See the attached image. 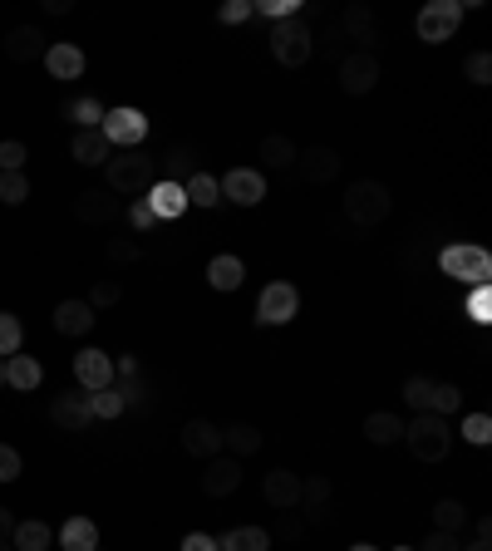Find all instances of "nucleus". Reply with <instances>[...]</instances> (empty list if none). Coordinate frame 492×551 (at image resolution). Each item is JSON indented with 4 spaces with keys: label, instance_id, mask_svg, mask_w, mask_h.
<instances>
[{
    "label": "nucleus",
    "instance_id": "nucleus-8",
    "mask_svg": "<svg viewBox=\"0 0 492 551\" xmlns=\"http://www.w3.org/2000/svg\"><path fill=\"white\" fill-rule=\"evenodd\" d=\"M99 133L109 138V148H138L148 138V119L138 109H109L104 123H99Z\"/></svg>",
    "mask_w": 492,
    "mask_h": 551
},
{
    "label": "nucleus",
    "instance_id": "nucleus-50",
    "mask_svg": "<svg viewBox=\"0 0 492 551\" xmlns=\"http://www.w3.org/2000/svg\"><path fill=\"white\" fill-rule=\"evenodd\" d=\"M301 532H306V527H301V517H296V512H286V517H281V527H276V537H281V542H301Z\"/></svg>",
    "mask_w": 492,
    "mask_h": 551
},
{
    "label": "nucleus",
    "instance_id": "nucleus-35",
    "mask_svg": "<svg viewBox=\"0 0 492 551\" xmlns=\"http://www.w3.org/2000/svg\"><path fill=\"white\" fill-rule=\"evenodd\" d=\"M123 409H128V404H123V394L114 389V384H109V389H94V394H89V414H94V419H119Z\"/></svg>",
    "mask_w": 492,
    "mask_h": 551
},
{
    "label": "nucleus",
    "instance_id": "nucleus-42",
    "mask_svg": "<svg viewBox=\"0 0 492 551\" xmlns=\"http://www.w3.org/2000/svg\"><path fill=\"white\" fill-rule=\"evenodd\" d=\"M104 256L114 261V266H133L143 251H138V242H128V237H109V246H104Z\"/></svg>",
    "mask_w": 492,
    "mask_h": 551
},
{
    "label": "nucleus",
    "instance_id": "nucleus-3",
    "mask_svg": "<svg viewBox=\"0 0 492 551\" xmlns=\"http://www.w3.org/2000/svg\"><path fill=\"white\" fill-rule=\"evenodd\" d=\"M389 207H394L389 187L374 183V178H360V183L345 187V217H350L355 227H379V222L389 217Z\"/></svg>",
    "mask_w": 492,
    "mask_h": 551
},
{
    "label": "nucleus",
    "instance_id": "nucleus-51",
    "mask_svg": "<svg viewBox=\"0 0 492 551\" xmlns=\"http://www.w3.org/2000/svg\"><path fill=\"white\" fill-rule=\"evenodd\" d=\"M424 551H463V542L453 532H433V537H424Z\"/></svg>",
    "mask_w": 492,
    "mask_h": 551
},
{
    "label": "nucleus",
    "instance_id": "nucleus-16",
    "mask_svg": "<svg viewBox=\"0 0 492 551\" xmlns=\"http://www.w3.org/2000/svg\"><path fill=\"white\" fill-rule=\"evenodd\" d=\"M45 69H50V79L74 84V79L84 74V50L69 45V40H55V45H45Z\"/></svg>",
    "mask_w": 492,
    "mask_h": 551
},
{
    "label": "nucleus",
    "instance_id": "nucleus-14",
    "mask_svg": "<svg viewBox=\"0 0 492 551\" xmlns=\"http://www.w3.org/2000/svg\"><path fill=\"white\" fill-rule=\"evenodd\" d=\"M242 488V463L237 458H207V473H202V492L207 497H232V492Z\"/></svg>",
    "mask_w": 492,
    "mask_h": 551
},
{
    "label": "nucleus",
    "instance_id": "nucleus-26",
    "mask_svg": "<svg viewBox=\"0 0 492 551\" xmlns=\"http://www.w3.org/2000/svg\"><path fill=\"white\" fill-rule=\"evenodd\" d=\"M40 379H45L40 360H30V355H10V360H5V384H10V389L30 394V389H40Z\"/></svg>",
    "mask_w": 492,
    "mask_h": 551
},
{
    "label": "nucleus",
    "instance_id": "nucleus-44",
    "mask_svg": "<svg viewBox=\"0 0 492 551\" xmlns=\"http://www.w3.org/2000/svg\"><path fill=\"white\" fill-rule=\"evenodd\" d=\"M119 296H123V286H119V281H99V286L89 291V306H94V310L119 306Z\"/></svg>",
    "mask_w": 492,
    "mask_h": 551
},
{
    "label": "nucleus",
    "instance_id": "nucleus-41",
    "mask_svg": "<svg viewBox=\"0 0 492 551\" xmlns=\"http://www.w3.org/2000/svg\"><path fill=\"white\" fill-rule=\"evenodd\" d=\"M25 158H30V148L20 138H5L0 143V173H25Z\"/></svg>",
    "mask_w": 492,
    "mask_h": 551
},
{
    "label": "nucleus",
    "instance_id": "nucleus-30",
    "mask_svg": "<svg viewBox=\"0 0 492 551\" xmlns=\"http://www.w3.org/2000/svg\"><path fill=\"white\" fill-rule=\"evenodd\" d=\"M468 517H473V512H468L458 497H438V502H433V527H438V532H453V537H458Z\"/></svg>",
    "mask_w": 492,
    "mask_h": 551
},
{
    "label": "nucleus",
    "instance_id": "nucleus-28",
    "mask_svg": "<svg viewBox=\"0 0 492 551\" xmlns=\"http://www.w3.org/2000/svg\"><path fill=\"white\" fill-rule=\"evenodd\" d=\"M222 448L242 463L251 453H261V429H251V424H232V429H222Z\"/></svg>",
    "mask_w": 492,
    "mask_h": 551
},
{
    "label": "nucleus",
    "instance_id": "nucleus-46",
    "mask_svg": "<svg viewBox=\"0 0 492 551\" xmlns=\"http://www.w3.org/2000/svg\"><path fill=\"white\" fill-rule=\"evenodd\" d=\"M128 222H133L138 232H153V227H158V217H153V207H148V197H138V202L128 207Z\"/></svg>",
    "mask_w": 492,
    "mask_h": 551
},
{
    "label": "nucleus",
    "instance_id": "nucleus-9",
    "mask_svg": "<svg viewBox=\"0 0 492 551\" xmlns=\"http://www.w3.org/2000/svg\"><path fill=\"white\" fill-rule=\"evenodd\" d=\"M379 84V60H374V50H355V55H345L340 60V89L345 94H369Z\"/></svg>",
    "mask_w": 492,
    "mask_h": 551
},
{
    "label": "nucleus",
    "instance_id": "nucleus-1",
    "mask_svg": "<svg viewBox=\"0 0 492 551\" xmlns=\"http://www.w3.org/2000/svg\"><path fill=\"white\" fill-rule=\"evenodd\" d=\"M104 168H109V192H119V197H138V192H148V187L158 183V168H153V158L143 148L109 153Z\"/></svg>",
    "mask_w": 492,
    "mask_h": 551
},
{
    "label": "nucleus",
    "instance_id": "nucleus-55",
    "mask_svg": "<svg viewBox=\"0 0 492 551\" xmlns=\"http://www.w3.org/2000/svg\"><path fill=\"white\" fill-rule=\"evenodd\" d=\"M45 10H50V15H64V10H74V0H45Z\"/></svg>",
    "mask_w": 492,
    "mask_h": 551
},
{
    "label": "nucleus",
    "instance_id": "nucleus-23",
    "mask_svg": "<svg viewBox=\"0 0 492 551\" xmlns=\"http://www.w3.org/2000/svg\"><path fill=\"white\" fill-rule=\"evenodd\" d=\"M207 281H212V291H242L246 281L242 256H212L207 261Z\"/></svg>",
    "mask_w": 492,
    "mask_h": 551
},
{
    "label": "nucleus",
    "instance_id": "nucleus-45",
    "mask_svg": "<svg viewBox=\"0 0 492 551\" xmlns=\"http://www.w3.org/2000/svg\"><path fill=\"white\" fill-rule=\"evenodd\" d=\"M468 79L483 89V84H492V55L488 50H478V55H468Z\"/></svg>",
    "mask_w": 492,
    "mask_h": 551
},
{
    "label": "nucleus",
    "instance_id": "nucleus-59",
    "mask_svg": "<svg viewBox=\"0 0 492 551\" xmlns=\"http://www.w3.org/2000/svg\"><path fill=\"white\" fill-rule=\"evenodd\" d=\"M0 551H15V547H10V542H0Z\"/></svg>",
    "mask_w": 492,
    "mask_h": 551
},
{
    "label": "nucleus",
    "instance_id": "nucleus-12",
    "mask_svg": "<svg viewBox=\"0 0 492 551\" xmlns=\"http://www.w3.org/2000/svg\"><path fill=\"white\" fill-rule=\"evenodd\" d=\"M296 168H301V178L315 187L335 183L340 178V153L335 148H325V143H315V148H306V153H296Z\"/></svg>",
    "mask_w": 492,
    "mask_h": 551
},
{
    "label": "nucleus",
    "instance_id": "nucleus-18",
    "mask_svg": "<svg viewBox=\"0 0 492 551\" xmlns=\"http://www.w3.org/2000/svg\"><path fill=\"white\" fill-rule=\"evenodd\" d=\"M183 448L192 458H217L222 453V429L212 419H187L183 424Z\"/></svg>",
    "mask_w": 492,
    "mask_h": 551
},
{
    "label": "nucleus",
    "instance_id": "nucleus-38",
    "mask_svg": "<svg viewBox=\"0 0 492 551\" xmlns=\"http://www.w3.org/2000/svg\"><path fill=\"white\" fill-rule=\"evenodd\" d=\"M458 404H463V389H458V384H433L429 414H438V419H443V414H453Z\"/></svg>",
    "mask_w": 492,
    "mask_h": 551
},
{
    "label": "nucleus",
    "instance_id": "nucleus-47",
    "mask_svg": "<svg viewBox=\"0 0 492 551\" xmlns=\"http://www.w3.org/2000/svg\"><path fill=\"white\" fill-rule=\"evenodd\" d=\"M246 15H256V5H251V0H232V5H222V10H217V20H222V25H242Z\"/></svg>",
    "mask_w": 492,
    "mask_h": 551
},
{
    "label": "nucleus",
    "instance_id": "nucleus-10",
    "mask_svg": "<svg viewBox=\"0 0 492 551\" xmlns=\"http://www.w3.org/2000/svg\"><path fill=\"white\" fill-rule=\"evenodd\" d=\"M74 379H79L84 394L109 389V384H114V355H109V350H79V355H74Z\"/></svg>",
    "mask_w": 492,
    "mask_h": 551
},
{
    "label": "nucleus",
    "instance_id": "nucleus-48",
    "mask_svg": "<svg viewBox=\"0 0 492 551\" xmlns=\"http://www.w3.org/2000/svg\"><path fill=\"white\" fill-rule=\"evenodd\" d=\"M20 478V453L10 443H0V483H15Z\"/></svg>",
    "mask_w": 492,
    "mask_h": 551
},
{
    "label": "nucleus",
    "instance_id": "nucleus-15",
    "mask_svg": "<svg viewBox=\"0 0 492 551\" xmlns=\"http://www.w3.org/2000/svg\"><path fill=\"white\" fill-rule=\"evenodd\" d=\"M261 497H266L271 507H281V512L301 507V473H291V468H271L266 483H261Z\"/></svg>",
    "mask_w": 492,
    "mask_h": 551
},
{
    "label": "nucleus",
    "instance_id": "nucleus-31",
    "mask_svg": "<svg viewBox=\"0 0 492 551\" xmlns=\"http://www.w3.org/2000/svg\"><path fill=\"white\" fill-rule=\"evenodd\" d=\"M365 438H369V443H379V448H389V443H399V438H404V419H399V414H369V419H365Z\"/></svg>",
    "mask_w": 492,
    "mask_h": 551
},
{
    "label": "nucleus",
    "instance_id": "nucleus-4",
    "mask_svg": "<svg viewBox=\"0 0 492 551\" xmlns=\"http://www.w3.org/2000/svg\"><path fill=\"white\" fill-rule=\"evenodd\" d=\"M438 266H443V276H453L463 286H488V276H492V256L483 246H448L438 256Z\"/></svg>",
    "mask_w": 492,
    "mask_h": 551
},
{
    "label": "nucleus",
    "instance_id": "nucleus-52",
    "mask_svg": "<svg viewBox=\"0 0 492 551\" xmlns=\"http://www.w3.org/2000/svg\"><path fill=\"white\" fill-rule=\"evenodd\" d=\"M183 551H217V537H207V532H187Z\"/></svg>",
    "mask_w": 492,
    "mask_h": 551
},
{
    "label": "nucleus",
    "instance_id": "nucleus-20",
    "mask_svg": "<svg viewBox=\"0 0 492 551\" xmlns=\"http://www.w3.org/2000/svg\"><path fill=\"white\" fill-rule=\"evenodd\" d=\"M69 153H74V163H79V168H104L114 148H109V138H104L99 128H79V133H74V148H69Z\"/></svg>",
    "mask_w": 492,
    "mask_h": 551
},
{
    "label": "nucleus",
    "instance_id": "nucleus-6",
    "mask_svg": "<svg viewBox=\"0 0 492 551\" xmlns=\"http://www.w3.org/2000/svg\"><path fill=\"white\" fill-rule=\"evenodd\" d=\"M458 20H463V5H458V0H433V5L419 10V40H424V45H443V40H453Z\"/></svg>",
    "mask_w": 492,
    "mask_h": 551
},
{
    "label": "nucleus",
    "instance_id": "nucleus-11",
    "mask_svg": "<svg viewBox=\"0 0 492 551\" xmlns=\"http://www.w3.org/2000/svg\"><path fill=\"white\" fill-rule=\"evenodd\" d=\"M74 217H79L84 227H114L119 202L109 197V187H84V192L74 197Z\"/></svg>",
    "mask_w": 492,
    "mask_h": 551
},
{
    "label": "nucleus",
    "instance_id": "nucleus-7",
    "mask_svg": "<svg viewBox=\"0 0 492 551\" xmlns=\"http://www.w3.org/2000/svg\"><path fill=\"white\" fill-rule=\"evenodd\" d=\"M296 310H301V291H296L291 281H271V286L261 291V301H256V320H261V325H286Z\"/></svg>",
    "mask_w": 492,
    "mask_h": 551
},
{
    "label": "nucleus",
    "instance_id": "nucleus-53",
    "mask_svg": "<svg viewBox=\"0 0 492 551\" xmlns=\"http://www.w3.org/2000/svg\"><path fill=\"white\" fill-rule=\"evenodd\" d=\"M488 310H492V291L488 286H478V296H473V320H488Z\"/></svg>",
    "mask_w": 492,
    "mask_h": 551
},
{
    "label": "nucleus",
    "instance_id": "nucleus-56",
    "mask_svg": "<svg viewBox=\"0 0 492 551\" xmlns=\"http://www.w3.org/2000/svg\"><path fill=\"white\" fill-rule=\"evenodd\" d=\"M463 551H492V542H473V547H463Z\"/></svg>",
    "mask_w": 492,
    "mask_h": 551
},
{
    "label": "nucleus",
    "instance_id": "nucleus-17",
    "mask_svg": "<svg viewBox=\"0 0 492 551\" xmlns=\"http://www.w3.org/2000/svg\"><path fill=\"white\" fill-rule=\"evenodd\" d=\"M50 419H55L64 433H84L89 424H94V414H89V394H60V399L50 404Z\"/></svg>",
    "mask_w": 492,
    "mask_h": 551
},
{
    "label": "nucleus",
    "instance_id": "nucleus-27",
    "mask_svg": "<svg viewBox=\"0 0 492 551\" xmlns=\"http://www.w3.org/2000/svg\"><path fill=\"white\" fill-rule=\"evenodd\" d=\"M10 547L15 551H50L55 547V532H50V522H15V532H10Z\"/></svg>",
    "mask_w": 492,
    "mask_h": 551
},
{
    "label": "nucleus",
    "instance_id": "nucleus-33",
    "mask_svg": "<svg viewBox=\"0 0 492 551\" xmlns=\"http://www.w3.org/2000/svg\"><path fill=\"white\" fill-rule=\"evenodd\" d=\"M340 25H345V30H350V35H355L365 50L374 45V10H369V5H345Z\"/></svg>",
    "mask_w": 492,
    "mask_h": 551
},
{
    "label": "nucleus",
    "instance_id": "nucleus-13",
    "mask_svg": "<svg viewBox=\"0 0 492 551\" xmlns=\"http://www.w3.org/2000/svg\"><path fill=\"white\" fill-rule=\"evenodd\" d=\"M217 187H222V197L237 202V207H256V202L266 197V178H261L256 168H232Z\"/></svg>",
    "mask_w": 492,
    "mask_h": 551
},
{
    "label": "nucleus",
    "instance_id": "nucleus-60",
    "mask_svg": "<svg viewBox=\"0 0 492 551\" xmlns=\"http://www.w3.org/2000/svg\"><path fill=\"white\" fill-rule=\"evenodd\" d=\"M394 551H414V547H394Z\"/></svg>",
    "mask_w": 492,
    "mask_h": 551
},
{
    "label": "nucleus",
    "instance_id": "nucleus-58",
    "mask_svg": "<svg viewBox=\"0 0 492 551\" xmlns=\"http://www.w3.org/2000/svg\"><path fill=\"white\" fill-rule=\"evenodd\" d=\"M0 384H5V360H0Z\"/></svg>",
    "mask_w": 492,
    "mask_h": 551
},
{
    "label": "nucleus",
    "instance_id": "nucleus-34",
    "mask_svg": "<svg viewBox=\"0 0 492 551\" xmlns=\"http://www.w3.org/2000/svg\"><path fill=\"white\" fill-rule=\"evenodd\" d=\"M183 192H187V202H192V207H202V212L222 202V187H217V178H207V173H192Z\"/></svg>",
    "mask_w": 492,
    "mask_h": 551
},
{
    "label": "nucleus",
    "instance_id": "nucleus-32",
    "mask_svg": "<svg viewBox=\"0 0 492 551\" xmlns=\"http://www.w3.org/2000/svg\"><path fill=\"white\" fill-rule=\"evenodd\" d=\"M217 551H271V537L261 527H237V532L217 537Z\"/></svg>",
    "mask_w": 492,
    "mask_h": 551
},
{
    "label": "nucleus",
    "instance_id": "nucleus-21",
    "mask_svg": "<svg viewBox=\"0 0 492 551\" xmlns=\"http://www.w3.org/2000/svg\"><path fill=\"white\" fill-rule=\"evenodd\" d=\"M94 320H99V315H94L89 301H60V306H55V330H60V335H74V340H79V335L94 330Z\"/></svg>",
    "mask_w": 492,
    "mask_h": 551
},
{
    "label": "nucleus",
    "instance_id": "nucleus-25",
    "mask_svg": "<svg viewBox=\"0 0 492 551\" xmlns=\"http://www.w3.org/2000/svg\"><path fill=\"white\" fill-rule=\"evenodd\" d=\"M330 497H335L330 478H301V507H306L310 522H325L330 517Z\"/></svg>",
    "mask_w": 492,
    "mask_h": 551
},
{
    "label": "nucleus",
    "instance_id": "nucleus-57",
    "mask_svg": "<svg viewBox=\"0 0 492 551\" xmlns=\"http://www.w3.org/2000/svg\"><path fill=\"white\" fill-rule=\"evenodd\" d=\"M355 551H379V547H369V542H360V547H355Z\"/></svg>",
    "mask_w": 492,
    "mask_h": 551
},
{
    "label": "nucleus",
    "instance_id": "nucleus-49",
    "mask_svg": "<svg viewBox=\"0 0 492 551\" xmlns=\"http://www.w3.org/2000/svg\"><path fill=\"white\" fill-rule=\"evenodd\" d=\"M187 168H192V148H173V153H168V183H178Z\"/></svg>",
    "mask_w": 492,
    "mask_h": 551
},
{
    "label": "nucleus",
    "instance_id": "nucleus-5",
    "mask_svg": "<svg viewBox=\"0 0 492 551\" xmlns=\"http://www.w3.org/2000/svg\"><path fill=\"white\" fill-rule=\"evenodd\" d=\"M310 30L301 25V20H276L271 25V55H276V64H286V69H301V64L310 60Z\"/></svg>",
    "mask_w": 492,
    "mask_h": 551
},
{
    "label": "nucleus",
    "instance_id": "nucleus-37",
    "mask_svg": "<svg viewBox=\"0 0 492 551\" xmlns=\"http://www.w3.org/2000/svg\"><path fill=\"white\" fill-rule=\"evenodd\" d=\"M64 119H74L79 128H99V123H104V104L84 94V99H74V104L64 109Z\"/></svg>",
    "mask_w": 492,
    "mask_h": 551
},
{
    "label": "nucleus",
    "instance_id": "nucleus-43",
    "mask_svg": "<svg viewBox=\"0 0 492 551\" xmlns=\"http://www.w3.org/2000/svg\"><path fill=\"white\" fill-rule=\"evenodd\" d=\"M463 438H468V443H478V448L492 443V419H488V414H468V419H463Z\"/></svg>",
    "mask_w": 492,
    "mask_h": 551
},
{
    "label": "nucleus",
    "instance_id": "nucleus-24",
    "mask_svg": "<svg viewBox=\"0 0 492 551\" xmlns=\"http://www.w3.org/2000/svg\"><path fill=\"white\" fill-rule=\"evenodd\" d=\"M148 207H153V217H158V222L178 217V212L187 207L183 183H153V187H148Z\"/></svg>",
    "mask_w": 492,
    "mask_h": 551
},
{
    "label": "nucleus",
    "instance_id": "nucleus-36",
    "mask_svg": "<svg viewBox=\"0 0 492 551\" xmlns=\"http://www.w3.org/2000/svg\"><path fill=\"white\" fill-rule=\"evenodd\" d=\"M20 345H25V330H20V315H10V310H0V360H10V355H20Z\"/></svg>",
    "mask_w": 492,
    "mask_h": 551
},
{
    "label": "nucleus",
    "instance_id": "nucleus-29",
    "mask_svg": "<svg viewBox=\"0 0 492 551\" xmlns=\"http://www.w3.org/2000/svg\"><path fill=\"white\" fill-rule=\"evenodd\" d=\"M296 143L286 138V133H266L261 138V158H266V168H296Z\"/></svg>",
    "mask_w": 492,
    "mask_h": 551
},
{
    "label": "nucleus",
    "instance_id": "nucleus-54",
    "mask_svg": "<svg viewBox=\"0 0 492 551\" xmlns=\"http://www.w3.org/2000/svg\"><path fill=\"white\" fill-rule=\"evenodd\" d=\"M10 532H15V517L0 507V542H10Z\"/></svg>",
    "mask_w": 492,
    "mask_h": 551
},
{
    "label": "nucleus",
    "instance_id": "nucleus-19",
    "mask_svg": "<svg viewBox=\"0 0 492 551\" xmlns=\"http://www.w3.org/2000/svg\"><path fill=\"white\" fill-rule=\"evenodd\" d=\"M5 60L10 64H30V60H45V35L35 25H15L5 35Z\"/></svg>",
    "mask_w": 492,
    "mask_h": 551
},
{
    "label": "nucleus",
    "instance_id": "nucleus-2",
    "mask_svg": "<svg viewBox=\"0 0 492 551\" xmlns=\"http://www.w3.org/2000/svg\"><path fill=\"white\" fill-rule=\"evenodd\" d=\"M404 443H409V453L419 463H443L453 453V429L438 414H419L414 424H404Z\"/></svg>",
    "mask_w": 492,
    "mask_h": 551
},
{
    "label": "nucleus",
    "instance_id": "nucleus-39",
    "mask_svg": "<svg viewBox=\"0 0 492 551\" xmlns=\"http://www.w3.org/2000/svg\"><path fill=\"white\" fill-rule=\"evenodd\" d=\"M30 197V178L25 173H0V202L5 207H20Z\"/></svg>",
    "mask_w": 492,
    "mask_h": 551
},
{
    "label": "nucleus",
    "instance_id": "nucleus-22",
    "mask_svg": "<svg viewBox=\"0 0 492 551\" xmlns=\"http://www.w3.org/2000/svg\"><path fill=\"white\" fill-rule=\"evenodd\" d=\"M55 542L64 551H99V522L94 517H69L60 532H55Z\"/></svg>",
    "mask_w": 492,
    "mask_h": 551
},
{
    "label": "nucleus",
    "instance_id": "nucleus-40",
    "mask_svg": "<svg viewBox=\"0 0 492 551\" xmlns=\"http://www.w3.org/2000/svg\"><path fill=\"white\" fill-rule=\"evenodd\" d=\"M429 394H433V379H424V374L404 379V404H414L419 414H429Z\"/></svg>",
    "mask_w": 492,
    "mask_h": 551
}]
</instances>
